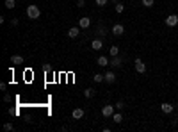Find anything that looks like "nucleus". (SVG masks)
Returning <instances> with one entry per match:
<instances>
[{"instance_id":"obj_28","label":"nucleus","mask_w":178,"mask_h":132,"mask_svg":"<svg viewBox=\"0 0 178 132\" xmlns=\"http://www.w3.org/2000/svg\"><path fill=\"white\" fill-rule=\"evenodd\" d=\"M4 100H5V102H11V95L5 93V95H4Z\"/></svg>"},{"instance_id":"obj_13","label":"nucleus","mask_w":178,"mask_h":132,"mask_svg":"<svg viewBox=\"0 0 178 132\" xmlns=\"http://www.w3.org/2000/svg\"><path fill=\"white\" fill-rule=\"evenodd\" d=\"M105 82H107V84L116 82V73H114V72H107V73H105Z\"/></svg>"},{"instance_id":"obj_25","label":"nucleus","mask_w":178,"mask_h":132,"mask_svg":"<svg viewBox=\"0 0 178 132\" xmlns=\"http://www.w3.org/2000/svg\"><path fill=\"white\" fill-rule=\"evenodd\" d=\"M43 70L48 73V72H52V66H50V64H43Z\"/></svg>"},{"instance_id":"obj_21","label":"nucleus","mask_w":178,"mask_h":132,"mask_svg":"<svg viewBox=\"0 0 178 132\" xmlns=\"http://www.w3.org/2000/svg\"><path fill=\"white\" fill-rule=\"evenodd\" d=\"M123 11H125V4H121V2H118V4H116V13H119V14H121Z\"/></svg>"},{"instance_id":"obj_3","label":"nucleus","mask_w":178,"mask_h":132,"mask_svg":"<svg viewBox=\"0 0 178 132\" xmlns=\"http://www.w3.org/2000/svg\"><path fill=\"white\" fill-rule=\"evenodd\" d=\"M134 66H135V72H137V73H144V72H146V64L143 63L141 59H135Z\"/></svg>"},{"instance_id":"obj_27","label":"nucleus","mask_w":178,"mask_h":132,"mask_svg":"<svg viewBox=\"0 0 178 132\" xmlns=\"http://www.w3.org/2000/svg\"><path fill=\"white\" fill-rule=\"evenodd\" d=\"M77 7H86V2H84V0H78V2H77Z\"/></svg>"},{"instance_id":"obj_20","label":"nucleus","mask_w":178,"mask_h":132,"mask_svg":"<svg viewBox=\"0 0 178 132\" xmlns=\"http://www.w3.org/2000/svg\"><path fill=\"white\" fill-rule=\"evenodd\" d=\"M4 5H5L7 9H13V7L16 5V2H14V0H5V2H4Z\"/></svg>"},{"instance_id":"obj_18","label":"nucleus","mask_w":178,"mask_h":132,"mask_svg":"<svg viewBox=\"0 0 178 132\" xmlns=\"http://www.w3.org/2000/svg\"><path fill=\"white\" fill-rule=\"evenodd\" d=\"M93 80H95V82H103V80H105V75H102V73H95Z\"/></svg>"},{"instance_id":"obj_12","label":"nucleus","mask_w":178,"mask_h":132,"mask_svg":"<svg viewBox=\"0 0 178 132\" xmlns=\"http://www.w3.org/2000/svg\"><path fill=\"white\" fill-rule=\"evenodd\" d=\"M160 109H162V113H166V114H171L173 111H175V107H173L171 104H167V102H166V104H162V105H160Z\"/></svg>"},{"instance_id":"obj_24","label":"nucleus","mask_w":178,"mask_h":132,"mask_svg":"<svg viewBox=\"0 0 178 132\" xmlns=\"http://www.w3.org/2000/svg\"><path fill=\"white\" fill-rule=\"evenodd\" d=\"M4 130H13V123H4Z\"/></svg>"},{"instance_id":"obj_7","label":"nucleus","mask_w":178,"mask_h":132,"mask_svg":"<svg viewBox=\"0 0 178 132\" xmlns=\"http://www.w3.org/2000/svg\"><path fill=\"white\" fill-rule=\"evenodd\" d=\"M89 25H91V18L84 16V18L78 20V27H80V29H89Z\"/></svg>"},{"instance_id":"obj_6","label":"nucleus","mask_w":178,"mask_h":132,"mask_svg":"<svg viewBox=\"0 0 178 132\" xmlns=\"http://www.w3.org/2000/svg\"><path fill=\"white\" fill-rule=\"evenodd\" d=\"M91 48H93V50H102V48H103V39L95 38V39L91 41Z\"/></svg>"},{"instance_id":"obj_2","label":"nucleus","mask_w":178,"mask_h":132,"mask_svg":"<svg viewBox=\"0 0 178 132\" xmlns=\"http://www.w3.org/2000/svg\"><path fill=\"white\" fill-rule=\"evenodd\" d=\"M166 25H167V27H176V25H178V16H176V14H167Z\"/></svg>"},{"instance_id":"obj_4","label":"nucleus","mask_w":178,"mask_h":132,"mask_svg":"<svg viewBox=\"0 0 178 132\" xmlns=\"http://www.w3.org/2000/svg\"><path fill=\"white\" fill-rule=\"evenodd\" d=\"M114 107H116V105H103V109H102V114L105 116V118H110V116L114 114Z\"/></svg>"},{"instance_id":"obj_17","label":"nucleus","mask_w":178,"mask_h":132,"mask_svg":"<svg viewBox=\"0 0 178 132\" xmlns=\"http://www.w3.org/2000/svg\"><path fill=\"white\" fill-rule=\"evenodd\" d=\"M109 50H110V57H116V55H119V48H118L116 45H112Z\"/></svg>"},{"instance_id":"obj_19","label":"nucleus","mask_w":178,"mask_h":132,"mask_svg":"<svg viewBox=\"0 0 178 132\" xmlns=\"http://www.w3.org/2000/svg\"><path fill=\"white\" fill-rule=\"evenodd\" d=\"M96 34H98V36H105V34H107V29H105V27H102V25H100V27L96 29Z\"/></svg>"},{"instance_id":"obj_1","label":"nucleus","mask_w":178,"mask_h":132,"mask_svg":"<svg viewBox=\"0 0 178 132\" xmlns=\"http://www.w3.org/2000/svg\"><path fill=\"white\" fill-rule=\"evenodd\" d=\"M27 16H29L30 20H38V18L41 16V11H39V7H38V5H34V4L27 5Z\"/></svg>"},{"instance_id":"obj_16","label":"nucleus","mask_w":178,"mask_h":132,"mask_svg":"<svg viewBox=\"0 0 178 132\" xmlns=\"http://www.w3.org/2000/svg\"><path fill=\"white\" fill-rule=\"evenodd\" d=\"M84 96H86V98H91V96H95V89H93V88H87V89H84Z\"/></svg>"},{"instance_id":"obj_30","label":"nucleus","mask_w":178,"mask_h":132,"mask_svg":"<svg viewBox=\"0 0 178 132\" xmlns=\"http://www.w3.org/2000/svg\"><path fill=\"white\" fill-rule=\"evenodd\" d=\"M176 111H178V107H176Z\"/></svg>"},{"instance_id":"obj_29","label":"nucleus","mask_w":178,"mask_h":132,"mask_svg":"<svg viewBox=\"0 0 178 132\" xmlns=\"http://www.w3.org/2000/svg\"><path fill=\"white\" fill-rule=\"evenodd\" d=\"M110 2H114V4H118V2H119V0H110Z\"/></svg>"},{"instance_id":"obj_26","label":"nucleus","mask_w":178,"mask_h":132,"mask_svg":"<svg viewBox=\"0 0 178 132\" xmlns=\"http://www.w3.org/2000/svg\"><path fill=\"white\" fill-rule=\"evenodd\" d=\"M123 107H125V104H123V102H121V100H119V102H118V104H116V109H119V111H121V109H123Z\"/></svg>"},{"instance_id":"obj_10","label":"nucleus","mask_w":178,"mask_h":132,"mask_svg":"<svg viewBox=\"0 0 178 132\" xmlns=\"http://www.w3.org/2000/svg\"><path fill=\"white\" fill-rule=\"evenodd\" d=\"M121 63H123V59H121L119 55H116V57H112V59H110V66H112V68H119V66H121Z\"/></svg>"},{"instance_id":"obj_23","label":"nucleus","mask_w":178,"mask_h":132,"mask_svg":"<svg viewBox=\"0 0 178 132\" xmlns=\"http://www.w3.org/2000/svg\"><path fill=\"white\" fill-rule=\"evenodd\" d=\"M95 2H96V5L103 7V5H107V2H109V0H95Z\"/></svg>"},{"instance_id":"obj_8","label":"nucleus","mask_w":178,"mask_h":132,"mask_svg":"<svg viewBox=\"0 0 178 132\" xmlns=\"http://www.w3.org/2000/svg\"><path fill=\"white\" fill-rule=\"evenodd\" d=\"M78 36H80V27H71V29L68 30V38L75 39V38H78Z\"/></svg>"},{"instance_id":"obj_15","label":"nucleus","mask_w":178,"mask_h":132,"mask_svg":"<svg viewBox=\"0 0 178 132\" xmlns=\"http://www.w3.org/2000/svg\"><path fill=\"white\" fill-rule=\"evenodd\" d=\"M112 121H114V123H121V121H123V114L121 113H114L112 114Z\"/></svg>"},{"instance_id":"obj_5","label":"nucleus","mask_w":178,"mask_h":132,"mask_svg":"<svg viewBox=\"0 0 178 132\" xmlns=\"http://www.w3.org/2000/svg\"><path fill=\"white\" fill-rule=\"evenodd\" d=\"M112 34H114V36H118V38H119V36H123V34H125V27H123L121 23H116V25L112 27Z\"/></svg>"},{"instance_id":"obj_9","label":"nucleus","mask_w":178,"mask_h":132,"mask_svg":"<svg viewBox=\"0 0 178 132\" xmlns=\"http://www.w3.org/2000/svg\"><path fill=\"white\" fill-rule=\"evenodd\" d=\"M71 116H73V120H80V118L84 116V109H82V107H77V109H73Z\"/></svg>"},{"instance_id":"obj_11","label":"nucleus","mask_w":178,"mask_h":132,"mask_svg":"<svg viewBox=\"0 0 178 132\" xmlns=\"http://www.w3.org/2000/svg\"><path fill=\"white\" fill-rule=\"evenodd\" d=\"M11 64H13V66L23 64V57H22V55H13V57H11Z\"/></svg>"},{"instance_id":"obj_22","label":"nucleus","mask_w":178,"mask_h":132,"mask_svg":"<svg viewBox=\"0 0 178 132\" xmlns=\"http://www.w3.org/2000/svg\"><path fill=\"white\" fill-rule=\"evenodd\" d=\"M141 4H143L144 7H151V5H153V0H141Z\"/></svg>"},{"instance_id":"obj_14","label":"nucleus","mask_w":178,"mask_h":132,"mask_svg":"<svg viewBox=\"0 0 178 132\" xmlns=\"http://www.w3.org/2000/svg\"><path fill=\"white\" fill-rule=\"evenodd\" d=\"M96 63H98V66H107V64H110V61H109V57H105V55H100V57L96 59Z\"/></svg>"}]
</instances>
